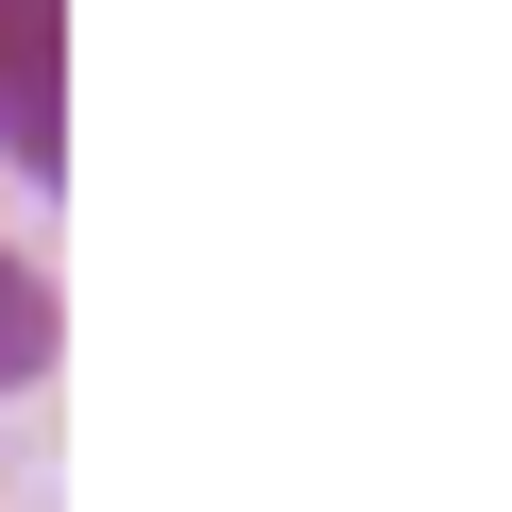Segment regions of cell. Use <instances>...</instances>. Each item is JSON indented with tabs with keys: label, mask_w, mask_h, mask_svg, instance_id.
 I'll list each match as a JSON object with an SVG mask.
<instances>
[{
	"label": "cell",
	"mask_w": 512,
	"mask_h": 512,
	"mask_svg": "<svg viewBox=\"0 0 512 512\" xmlns=\"http://www.w3.org/2000/svg\"><path fill=\"white\" fill-rule=\"evenodd\" d=\"M0 171L69 188V0H0Z\"/></svg>",
	"instance_id": "cell-1"
},
{
	"label": "cell",
	"mask_w": 512,
	"mask_h": 512,
	"mask_svg": "<svg viewBox=\"0 0 512 512\" xmlns=\"http://www.w3.org/2000/svg\"><path fill=\"white\" fill-rule=\"evenodd\" d=\"M52 359H69V291L35 274V256H18V239H0V393H35Z\"/></svg>",
	"instance_id": "cell-2"
}]
</instances>
